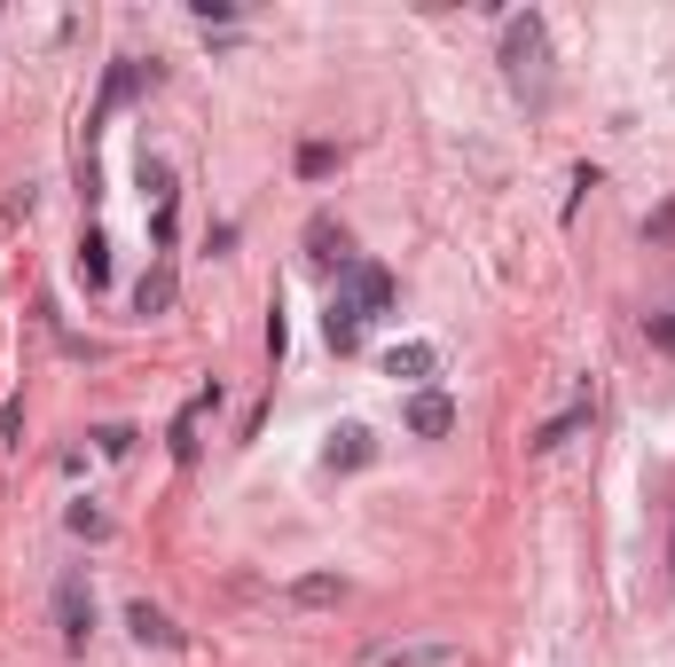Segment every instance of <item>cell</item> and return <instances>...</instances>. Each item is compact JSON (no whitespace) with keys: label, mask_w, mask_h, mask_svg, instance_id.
<instances>
[{"label":"cell","mask_w":675,"mask_h":667,"mask_svg":"<svg viewBox=\"0 0 675 667\" xmlns=\"http://www.w3.org/2000/svg\"><path fill=\"white\" fill-rule=\"evenodd\" d=\"M362 330H370V314H362L346 291L322 306V338H330V354H354V346H362Z\"/></svg>","instance_id":"8992f818"},{"label":"cell","mask_w":675,"mask_h":667,"mask_svg":"<svg viewBox=\"0 0 675 667\" xmlns=\"http://www.w3.org/2000/svg\"><path fill=\"white\" fill-rule=\"evenodd\" d=\"M189 17H197V24H236L228 0H189Z\"/></svg>","instance_id":"d6986e66"},{"label":"cell","mask_w":675,"mask_h":667,"mask_svg":"<svg viewBox=\"0 0 675 667\" xmlns=\"http://www.w3.org/2000/svg\"><path fill=\"white\" fill-rule=\"evenodd\" d=\"M307 260H314V268H338V275L354 268V243H346V228H338L330 212H314V220H307Z\"/></svg>","instance_id":"5b68a950"},{"label":"cell","mask_w":675,"mask_h":667,"mask_svg":"<svg viewBox=\"0 0 675 667\" xmlns=\"http://www.w3.org/2000/svg\"><path fill=\"white\" fill-rule=\"evenodd\" d=\"M299 174H307V181L338 174V149H330V142H299Z\"/></svg>","instance_id":"e0dca14e"},{"label":"cell","mask_w":675,"mask_h":667,"mask_svg":"<svg viewBox=\"0 0 675 667\" xmlns=\"http://www.w3.org/2000/svg\"><path fill=\"white\" fill-rule=\"evenodd\" d=\"M174 291H181V275H174V260H157L142 283H134V314H165L174 306Z\"/></svg>","instance_id":"30bf717a"},{"label":"cell","mask_w":675,"mask_h":667,"mask_svg":"<svg viewBox=\"0 0 675 667\" xmlns=\"http://www.w3.org/2000/svg\"><path fill=\"white\" fill-rule=\"evenodd\" d=\"M79 275H87V283H111V243H103V236L79 243Z\"/></svg>","instance_id":"2e32d148"},{"label":"cell","mask_w":675,"mask_h":667,"mask_svg":"<svg viewBox=\"0 0 675 667\" xmlns=\"http://www.w3.org/2000/svg\"><path fill=\"white\" fill-rule=\"evenodd\" d=\"M667 565H675V542H667Z\"/></svg>","instance_id":"603a6c76"},{"label":"cell","mask_w":675,"mask_h":667,"mask_svg":"<svg viewBox=\"0 0 675 667\" xmlns=\"http://www.w3.org/2000/svg\"><path fill=\"white\" fill-rule=\"evenodd\" d=\"M338 291H346V299H354L370 322H377V314H393V275H385L377 260H354L346 275H338Z\"/></svg>","instance_id":"277c9868"},{"label":"cell","mask_w":675,"mask_h":667,"mask_svg":"<svg viewBox=\"0 0 675 667\" xmlns=\"http://www.w3.org/2000/svg\"><path fill=\"white\" fill-rule=\"evenodd\" d=\"M370 667H456V644H377Z\"/></svg>","instance_id":"9c48e42d"},{"label":"cell","mask_w":675,"mask_h":667,"mask_svg":"<svg viewBox=\"0 0 675 667\" xmlns=\"http://www.w3.org/2000/svg\"><path fill=\"white\" fill-rule=\"evenodd\" d=\"M142 79H157V71H142L134 55H118V63L103 71V103L87 111V149H95V134H103V118H111L118 103H134V95H142Z\"/></svg>","instance_id":"7a4b0ae2"},{"label":"cell","mask_w":675,"mask_h":667,"mask_svg":"<svg viewBox=\"0 0 675 667\" xmlns=\"http://www.w3.org/2000/svg\"><path fill=\"white\" fill-rule=\"evenodd\" d=\"M433 369H440L433 346H393V354H385V377H433Z\"/></svg>","instance_id":"9a60e30c"},{"label":"cell","mask_w":675,"mask_h":667,"mask_svg":"<svg viewBox=\"0 0 675 667\" xmlns=\"http://www.w3.org/2000/svg\"><path fill=\"white\" fill-rule=\"evenodd\" d=\"M212 400H220V385H205V393L174 416V463H197V425H205V408H212Z\"/></svg>","instance_id":"8fae6325"},{"label":"cell","mask_w":675,"mask_h":667,"mask_svg":"<svg viewBox=\"0 0 675 667\" xmlns=\"http://www.w3.org/2000/svg\"><path fill=\"white\" fill-rule=\"evenodd\" d=\"M370 456H377V440H370L362 425H346V432H338V440H330V456H322V463H330V471H362Z\"/></svg>","instance_id":"4fadbf2b"},{"label":"cell","mask_w":675,"mask_h":667,"mask_svg":"<svg viewBox=\"0 0 675 667\" xmlns=\"http://www.w3.org/2000/svg\"><path fill=\"white\" fill-rule=\"evenodd\" d=\"M542 55H550V24H542L534 9L502 24V71H511L519 87H527V79H542Z\"/></svg>","instance_id":"6da1fadb"},{"label":"cell","mask_w":675,"mask_h":667,"mask_svg":"<svg viewBox=\"0 0 675 667\" xmlns=\"http://www.w3.org/2000/svg\"><path fill=\"white\" fill-rule=\"evenodd\" d=\"M401 416H408V432H416V440H440V432H456V400H448V393H416Z\"/></svg>","instance_id":"52a82bcc"},{"label":"cell","mask_w":675,"mask_h":667,"mask_svg":"<svg viewBox=\"0 0 675 667\" xmlns=\"http://www.w3.org/2000/svg\"><path fill=\"white\" fill-rule=\"evenodd\" d=\"M338 597H346V581H338V573H299L291 581V605H338Z\"/></svg>","instance_id":"5bb4252c"},{"label":"cell","mask_w":675,"mask_h":667,"mask_svg":"<svg viewBox=\"0 0 675 667\" xmlns=\"http://www.w3.org/2000/svg\"><path fill=\"white\" fill-rule=\"evenodd\" d=\"M71 534H87V542H103V534H111V519H103L95 503H71Z\"/></svg>","instance_id":"ac0fdd59"},{"label":"cell","mask_w":675,"mask_h":667,"mask_svg":"<svg viewBox=\"0 0 675 667\" xmlns=\"http://www.w3.org/2000/svg\"><path fill=\"white\" fill-rule=\"evenodd\" d=\"M573 432H589V400H573L565 416H550V425H542V432H534L527 448H534V456H550V448H565Z\"/></svg>","instance_id":"7c38bea8"},{"label":"cell","mask_w":675,"mask_h":667,"mask_svg":"<svg viewBox=\"0 0 675 667\" xmlns=\"http://www.w3.org/2000/svg\"><path fill=\"white\" fill-rule=\"evenodd\" d=\"M126 628H134L142 644H157V652H181V628H174V613H157L149 597H134V605H126Z\"/></svg>","instance_id":"ba28073f"},{"label":"cell","mask_w":675,"mask_h":667,"mask_svg":"<svg viewBox=\"0 0 675 667\" xmlns=\"http://www.w3.org/2000/svg\"><path fill=\"white\" fill-rule=\"evenodd\" d=\"M644 330H652V346H660V354H675V314H652Z\"/></svg>","instance_id":"44dd1931"},{"label":"cell","mask_w":675,"mask_h":667,"mask_svg":"<svg viewBox=\"0 0 675 667\" xmlns=\"http://www.w3.org/2000/svg\"><path fill=\"white\" fill-rule=\"evenodd\" d=\"M644 236H652V243H667V236H675V205H660V212L644 220Z\"/></svg>","instance_id":"7402d4cb"},{"label":"cell","mask_w":675,"mask_h":667,"mask_svg":"<svg viewBox=\"0 0 675 667\" xmlns=\"http://www.w3.org/2000/svg\"><path fill=\"white\" fill-rule=\"evenodd\" d=\"M55 621H63V644H71V652L95 636V597H87V581H79V573L55 581Z\"/></svg>","instance_id":"3957f363"},{"label":"cell","mask_w":675,"mask_h":667,"mask_svg":"<svg viewBox=\"0 0 675 667\" xmlns=\"http://www.w3.org/2000/svg\"><path fill=\"white\" fill-rule=\"evenodd\" d=\"M95 448H103V456H126V448H134V432H126V425H103V432H95Z\"/></svg>","instance_id":"ffe728a7"}]
</instances>
